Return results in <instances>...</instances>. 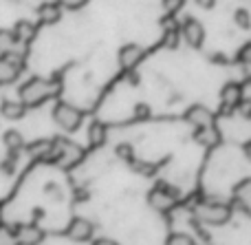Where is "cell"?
Returning <instances> with one entry per match:
<instances>
[{"instance_id": "1", "label": "cell", "mask_w": 251, "mask_h": 245, "mask_svg": "<svg viewBox=\"0 0 251 245\" xmlns=\"http://www.w3.org/2000/svg\"><path fill=\"white\" fill-rule=\"evenodd\" d=\"M60 82L57 80H49V78H31L26 80L20 86L18 95L25 102L26 109H35V106H42L44 102L53 100V97L60 95Z\"/></svg>"}, {"instance_id": "2", "label": "cell", "mask_w": 251, "mask_h": 245, "mask_svg": "<svg viewBox=\"0 0 251 245\" xmlns=\"http://www.w3.org/2000/svg\"><path fill=\"white\" fill-rule=\"evenodd\" d=\"M231 206L218 199H207V201H199L194 206V219L205 225H225L231 219Z\"/></svg>"}, {"instance_id": "3", "label": "cell", "mask_w": 251, "mask_h": 245, "mask_svg": "<svg viewBox=\"0 0 251 245\" xmlns=\"http://www.w3.org/2000/svg\"><path fill=\"white\" fill-rule=\"evenodd\" d=\"M82 159H84V148L79 144L64 139V137H55L53 139V159H51L53 163H57L62 168H73Z\"/></svg>"}, {"instance_id": "4", "label": "cell", "mask_w": 251, "mask_h": 245, "mask_svg": "<svg viewBox=\"0 0 251 245\" xmlns=\"http://www.w3.org/2000/svg\"><path fill=\"white\" fill-rule=\"evenodd\" d=\"M53 122L66 133H75L84 122V113L69 102H57L53 106Z\"/></svg>"}, {"instance_id": "5", "label": "cell", "mask_w": 251, "mask_h": 245, "mask_svg": "<svg viewBox=\"0 0 251 245\" xmlns=\"http://www.w3.org/2000/svg\"><path fill=\"white\" fill-rule=\"evenodd\" d=\"M148 203H150L152 210L161 212V215H168V212L176 206V192L159 186V188H154L150 194H148Z\"/></svg>"}, {"instance_id": "6", "label": "cell", "mask_w": 251, "mask_h": 245, "mask_svg": "<svg viewBox=\"0 0 251 245\" xmlns=\"http://www.w3.org/2000/svg\"><path fill=\"white\" fill-rule=\"evenodd\" d=\"M93 232H95V225H93L88 219H84V217H75V219H71V223L66 225V237L75 243L91 241Z\"/></svg>"}, {"instance_id": "7", "label": "cell", "mask_w": 251, "mask_h": 245, "mask_svg": "<svg viewBox=\"0 0 251 245\" xmlns=\"http://www.w3.org/2000/svg\"><path fill=\"white\" fill-rule=\"evenodd\" d=\"M143 55H146V49H143L141 44L130 42V44H124V47L119 49L117 60H119V66H122L124 71H132L141 64Z\"/></svg>"}, {"instance_id": "8", "label": "cell", "mask_w": 251, "mask_h": 245, "mask_svg": "<svg viewBox=\"0 0 251 245\" xmlns=\"http://www.w3.org/2000/svg\"><path fill=\"white\" fill-rule=\"evenodd\" d=\"M20 71H22V62L18 55H13V53L0 55V86L16 82L20 78Z\"/></svg>"}, {"instance_id": "9", "label": "cell", "mask_w": 251, "mask_h": 245, "mask_svg": "<svg viewBox=\"0 0 251 245\" xmlns=\"http://www.w3.org/2000/svg\"><path fill=\"white\" fill-rule=\"evenodd\" d=\"M18 245H40L44 241V230L35 223H20L13 228Z\"/></svg>"}, {"instance_id": "10", "label": "cell", "mask_w": 251, "mask_h": 245, "mask_svg": "<svg viewBox=\"0 0 251 245\" xmlns=\"http://www.w3.org/2000/svg\"><path fill=\"white\" fill-rule=\"evenodd\" d=\"M181 35L192 49H199L205 40V27L201 25L196 18H187L181 25Z\"/></svg>"}, {"instance_id": "11", "label": "cell", "mask_w": 251, "mask_h": 245, "mask_svg": "<svg viewBox=\"0 0 251 245\" xmlns=\"http://www.w3.org/2000/svg\"><path fill=\"white\" fill-rule=\"evenodd\" d=\"M185 119L192 124L194 128H203V126H212L214 124V113L207 109V106H201V104H194L187 109L185 113Z\"/></svg>"}, {"instance_id": "12", "label": "cell", "mask_w": 251, "mask_h": 245, "mask_svg": "<svg viewBox=\"0 0 251 245\" xmlns=\"http://www.w3.org/2000/svg\"><path fill=\"white\" fill-rule=\"evenodd\" d=\"M234 203L245 212V215L251 217V179H243L240 184L234 186Z\"/></svg>"}, {"instance_id": "13", "label": "cell", "mask_w": 251, "mask_h": 245, "mask_svg": "<svg viewBox=\"0 0 251 245\" xmlns=\"http://www.w3.org/2000/svg\"><path fill=\"white\" fill-rule=\"evenodd\" d=\"M194 141H196V144H201L203 148H214V146L221 144V133H218V128L214 126V124H212V126L196 128Z\"/></svg>"}, {"instance_id": "14", "label": "cell", "mask_w": 251, "mask_h": 245, "mask_svg": "<svg viewBox=\"0 0 251 245\" xmlns=\"http://www.w3.org/2000/svg\"><path fill=\"white\" fill-rule=\"evenodd\" d=\"M26 153L38 162H51L53 159V139H38L26 146Z\"/></svg>"}, {"instance_id": "15", "label": "cell", "mask_w": 251, "mask_h": 245, "mask_svg": "<svg viewBox=\"0 0 251 245\" xmlns=\"http://www.w3.org/2000/svg\"><path fill=\"white\" fill-rule=\"evenodd\" d=\"M243 100V88H240V84H225L221 91V104L225 110H234L236 104Z\"/></svg>"}, {"instance_id": "16", "label": "cell", "mask_w": 251, "mask_h": 245, "mask_svg": "<svg viewBox=\"0 0 251 245\" xmlns=\"http://www.w3.org/2000/svg\"><path fill=\"white\" fill-rule=\"evenodd\" d=\"M38 18L42 25H55L62 18V7L57 2H42L38 7Z\"/></svg>"}, {"instance_id": "17", "label": "cell", "mask_w": 251, "mask_h": 245, "mask_svg": "<svg viewBox=\"0 0 251 245\" xmlns=\"http://www.w3.org/2000/svg\"><path fill=\"white\" fill-rule=\"evenodd\" d=\"M26 113V106L22 100H2L0 104V115L4 119H22Z\"/></svg>"}, {"instance_id": "18", "label": "cell", "mask_w": 251, "mask_h": 245, "mask_svg": "<svg viewBox=\"0 0 251 245\" xmlns=\"http://www.w3.org/2000/svg\"><path fill=\"white\" fill-rule=\"evenodd\" d=\"M18 44H20V40H18L16 31L13 29H0V55L13 53Z\"/></svg>"}, {"instance_id": "19", "label": "cell", "mask_w": 251, "mask_h": 245, "mask_svg": "<svg viewBox=\"0 0 251 245\" xmlns=\"http://www.w3.org/2000/svg\"><path fill=\"white\" fill-rule=\"evenodd\" d=\"M88 144L93 146V148H100V146H104L106 144V126L101 122H93L91 126H88Z\"/></svg>"}, {"instance_id": "20", "label": "cell", "mask_w": 251, "mask_h": 245, "mask_svg": "<svg viewBox=\"0 0 251 245\" xmlns=\"http://www.w3.org/2000/svg\"><path fill=\"white\" fill-rule=\"evenodd\" d=\"M2 144L7 146L9 150H20V148H25V139H22V135L18 131H11V128H9V131H4V135H2Z\"/></svg>"}, {"instance_id": "21", "label": "cell", "mask_w": 251, "mask_h": 245, "mask_svg": "<svg viewBox=\"0 0 251 245\" xmlns=\"http://www.w3.org/2000/svg\"><path fill=\"white\" fill-rule=\"evenodd\" d=\"M165 245H199V243L185 232H172L165 239Z\"/></svg>"}, {"instance_id": "22", "label": "cell", "mask_w": 251, "mask_h": 245, "mask_svg": "<svg viewBox=\"0 0 251 245\" xmlns=\"http://www.w3.org/2000/svg\"><path fill=\"white\" fill-rule=\"evenodd\" d=\"M13 31H16V35H18V40H20V42H22V40H29L31 35L35 33L33 25H31V22H26V20H20V22H18Z\"/></svg>"}, {"instance_id": "23", "label": "cell", "mask_w": 251, "mask_h": 245, "mask_svg": "<svg viewBox=\"0 0 251 245\" xmlns=\"http://www.w3.org/2000/svg\"><path fill=\"white\" fill-rule=\"evenodd\" d=\"M234 22L240 27V29H249V27H251V13L247 11V9H236Z\"/></svg>"}, {"instance_id": "24", "label": "cell", "mask_w": 251, "mask_h": 245, "mask_svg": "<svg viewBox=\"0 0 251 245\" xmlns=\"http://www.w3.org/2000/svg\"><path fill=\"white\" fill-rule=\"evenodd\" d=\"M236 113L240 115L243 119H251V97H243V100L236 104Z\"/></svg>"}, {"instance_id": "25", "label": "cell", "mask_w": 251, "mask_h": 245, "mask_svg": "<svg viewBox=\"0 0 251 245\" xmlns=\"http://www.w3.org/2000/svg\"><path fill=\"white\" fill-rule=\"evenodd\" d=\"M0 245H18L16 234H13V230L7 228V225H0Z\"/></svg>"}, {"instance_id": "26", "label": "cell", "mask_w": 251, "mask_h": 245, "mask_svg": "<svg viewBox=\"0 0 251 245\" xmlns=\"http://www.w3.org/2000/svg\"><path fill=\"white\" fill-rule=\"evenodd\" d=\"M161 4H163V9L165 11H170V13H176L178 9L185 4V0H161Z\"/></svg>"}, {"instance_id": "27", "label": "cell", "mask_w": 251, "mask_h": 245, "mask_svg": "<svg viewBox=\"0 0 251 245\" xmlns=\"http://www.w3.org/2000/svg\"><path fill=\"white\" fill-rule=\"evenodd\" d=\"M55 2L60 4V7H64V9H73V11H75V9H82L84 4L88 2V0H55Z\"/></svg>"}, {"instance_id": "28", "label": "cell", "mask_w": 251, "mask_h": 245, "mask_svg": "<svg viewBox=\"0 0 251 245\" xmlns=\"http://www.w3.org/2000/svg\"><path fill=\"white\" fill-rule=\"evenodd\" d=\"M238 60L243 62V64H251V42H247L243 49H240V53H238Z\"/></svg>"}, {"instance_id": "29", "label": "cell", "mask_w": 251, "mask_h": 245, "mask_svg": "<svg viewBox=\"0 0 251 245\" xmlns=\"http://www.w3.org/2000/svg\"><path fill=\"white\" fill-rule=\"evenodd\" d=\"M137 117H139V119H146V117H150V106H146V104L137 106Z\"/></svg>"}, {"instance_id": "30", "label": "cell", "mask_w": 251, "mask_h": 245, "mask_svg": "<svg viewBox=\"0 0 251 245\" xmlns=\"http://www.w3.org/2000/svg\"><path fill=\"white\" fill-rule=\"evenodd\" d=\"M93 245H119V243H117V241H113V239L101 237V239H95V241H93Z\"/></svg>"}, {"instance_id": "31", "label": "cell", "mask_w": 251, "mask_h": 245, "mask_svg": "<svg viewBox=\"0 0 251 245\" xmlns=\"http://www.w3.org/2000/svg\"><path fill=\"white\" fill-rule=\"evenodd\" d=\"M214 2H216V0H196V4H199V7H203V9H212Z\"/></svg>"}, {"instance_id": "32", "label": "cell", "mask_w": 251, "mask_h": 245, "mask_svg": "<svg viewBox=\"0 0 251 245\" xmlns=\"http://www.w3.org/2000/svg\"><path fill=\"white\" fill-rule=\"evenodd\" d=\"M47 194H53L55 199H60V197H62V192L55 188V186H49V188H47Z\"/></svg>"}, {"instance_id": "33", "label": "cell", "mask_w": 251, "mask_h": 245, "mask_svg": "<svg viewBox=\"0 0 251 245\" xmlns=\"http://www.w3.org/2000/svg\"><path fill=\"white\" fill-rule=\"evenodd\" d=\"M245 157L251 162V141H249V144H245Z\"/></svg>"}]
</instances>
